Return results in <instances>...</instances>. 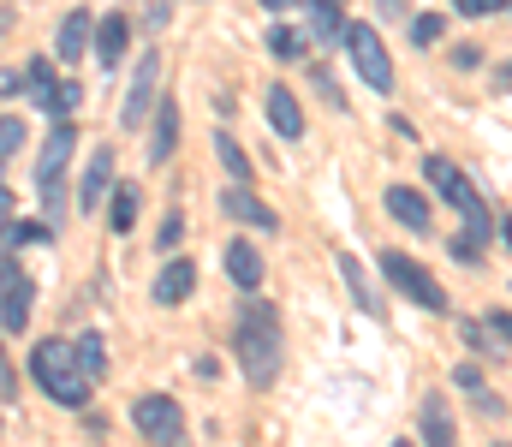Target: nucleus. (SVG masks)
Listing matches in <instances>:
<instances>
[{
    "label": "nucleus",
    "mask_w": 512,
    "mask_h": 447,
    "mask_svg": "<svg viewBox=\"0 0 512 447\" xmlns=\"http://www.w3.org/2000/svg\"><path fill=\"white\" fill-rule=\"evenodd\" d=\"M423 167H429V179L447 191V203H453V209H459V221H465V233H453V257H459V263H477V257H483V245H489V233H495L483 191H477V185H471L447 155H429Z\"/></svg>",
    "instance_id": "nucleus-1"
},
{
    "label": "nucleus",
    "mask_w": 512,
    "mask_h": 447,
    "mask_svg": "<svg viewBox=\"0 0 512 447\" xmlns=\"http://www.w3.org/2000/svg\"><path fill=\"white\" fill-rule=\"evenodd\" d=\"M233 352H239L251 388H268L274 382V370H280V322H274V310L262 298H245V322L233 334Z\"/></svg>",
    "instance_id": "nucleus-2"
},
{
    "label": "nucleus",
    "mask_w": 512,
    "mask_h": 447,
    "mask_svg": "<svg viewBox=\"0 0 512 447\" xmlns=\"http://www.w3.org/2000/svg\"><path fill=\"white\" fill-rule=\"evenodd\" d=\"M30 376H36V388H42L54 406H84V400H90V376L78 370L72 340H42V346L30 352Z\"/></svg>",
    "instance_id": "nucleus-3"
},
{
    "label": "nucleus",
    "mask_w": 512,
    "mask_h": 447,
    "mask_svg": "<svg viewBox=\"0 0 512 447\" xmlns=\"http://www.w3.org/2000/svg\"><path fill=\"white\" fill-rule=\"evenodd\" d=\"M340 42H346V54H352V72L376 90V96H387L393 90V60H387V48H382V36H376V24H346L340 30Z\"/></svg>",
    "instance_id": "nucleus-4"
},
{
    "label": "nucleus",
    "mask_w": 512,
    "mask_h": 447,
    "mask_svg": "<svg viewBox=\"0 0 512 447\" xmlns=\"http://www.w3.org/2000/svg\"><path fill=\"white\" fill-rule=\"evenodd\" d=\"M382 269H387V281L411 298V304H423V310H447V287H441L423 263H411L405 251H382Z\"/></svg>",
    "instance_id": "nucleus-5"
},
{
    "label": "nucleus",
    "mask_w": 512,
    "mask_h": 447,
    "mask_svg": "<svg viewBox=\"0 0 512 447\" xmlns=\"http://www.w3.org/2000/svg\"><path fill=\"white\" fill-rule=\"evenodd\" d=\"M131 424H137V436H143V442H179L185 412H179V400H173V394H143V400L131 406Z\"/></svg>",
    "instance_id": "nucleus-6"
},
{
    "label": "nucleus",
    "mask_w": 512,
    "mask_h": 447,
    "mask_svg": "<svg viewBox=\"0 0 512 447\" xmlns=\"http://www.w3.org/2000/svg\"><path fill=\"white\" fill-rule=\"evenodd\" d=\"M155 84H161V54H143L137 72H131V84H126V108H120V126L126 132H137L155 114Z\"/></svg>",
    "instance_id": "nucleus-7"
},
{
    "label": "nucleus",
    "mask_w": 512,
    "mask_h": 447,
    "mask_svg": "<svg viewBox=\"0 0 512 447\" xmlns=\"http://www.w3.org/2000/svg\"><path fill=\"white\" fill-rule=\"evenodd\" d=\"M108 185H114V149H96L90 167H84V185H78V215H96Z\"/></svg>",
    "instance_id": "nucleus-8"
},
{
    "label": "nucleus",
    "mask_w": 512,
    "mask_h": 447,
    "mask_svg": "<svg viewBox=\"0 0 512 447\" xmlns=\"http://www.w3.org/2000/svg\"><path fill=\"white\" fill-rule=\"evenodd\" d=\"M72 149H78V132H72V126L60 120V126L48 132V144H42V155H36V179H42V185H60V173H66Z\"/></svg>",
    "instance_id": "nucleus-9"
},
{
    "label": "nucleus",
    "mask_w": 512,
    "mask_h": 447,
    "mask_svg": "<svg viewBox=\"0 0 512 447\" xmlns=\"http://www.w3.org/2000/svg\"><path fill=\"white\" fill-rule=\"evenodd\" d=\"M387 215L399 221V227H411V233H423L429 227V203H423V191H411V185H387Z\"/></svg>",
    "instance_id": "nucleus-10"
},
{
    "label": "nucleus",
    "mask_w": 512,
    "mask_h": 447,
    "mask_svg": "<svg viewBox=\"0 0 512 447\" xmlns=\"http://www.w3.org/2000/svg\"><path fill=\"white\" fill-rule=\"evenodd\" d=\"M126 42H131V18H126V12H108V18H102V30H96V60L114 72V66L126 60Z\"/></svg>",
    "instance_id": "nucleus-11"
},
{
    "label": "nucleus",
    "mask_w": 512,
    "mask_h": 447,
    "mask_svg": "<svg viewBox=\"0 0 512 447\" xmlns=\"http://www.w3.org/2000/svg\"><path fill=\"white\" fill-rule=\"evenodd\" d=\"M173 144H179V108H173V96H167V102H155V132H149V167H167Z\"/></svg>",
    "instance_id": "nucleus-12"
},
{
    "label": "nucleus",
    "mask_w": 512,
    "mask_h": 447,
    "mask_svg": "<svg viewBox=\"0 0 512 447\" xmlns=\"http://www.w3.org/2000/svg\"><path fill=\"white\" fill-rule=\"evenodd\" d=\"M221 209H227L233 221H245V227H268V233H274V209H268V203H256L251 185H233V191H221Z\"/></svg>",
    "instance_id": "nucleus-13"
},
{
    "label": "nucleus",
    "mask_w": 512,
    "mask_h": 447,
    "mask_svg": "<svg viewBox=\"0 0 512 447\" xmlns=\"http://www.w3.org/2000/svg\"><path fill=\"white\" fill-rule=\"evenodd\" d=\"M346 30V18H340V6L334 0H304V36L322 48V42H334Z\"/></svg>",
    "instance_id": "nucleus-14"
},
{
    "label": "nucleus",
    "mask_w": 512,
    "mask_h": 447,
    "mask_svg": "<svg viewBox=\"0 0 512 447\" xmlns=\"http://www.w3.org/2000/svg\"><path fill=\"white\" fill-rule=\"evenodd\" d=\"M268 126H274L280 138H304V114H298V96H292L286 84L268 90Z\"/></svg>",
    "instance_id": "nucleus-15"
},
{
    "label": "nucleus",
    "mask_w": 512,
    "mask_h": 447,
    "mask_svg": "<svg viewBox=\"0 0 512 447\" xmlns=\"http://www.w3.org/2000/svg\"><path fill=\"white\" fill-rule=\"evenodd\" d=\"M227 275H233V287H245V293L262 287V257H256L251 239H233V245H227Z\"/></svg>",
    "instance_id": "nucleus-16"
},
{
    "label": "nucleus",
    "mask_w": 512,
    "mask_h": 447,
    "mask_svg": "<svg viewBox=\"0 0 512 447\" xmlns=\"http://www.w3.org/2000/svg\"><path fill=\"white\" fill-rule=\"evenodd\" d=\"M191 287H197V269L179 257V263H167V269L155 275V304H185V298H191Z\"/></svg>",
    "instance_id": "nucleus-17"
},
{
    "label": "nucleus",
    "mask_w": 512,
    "mask_h": 447,
    "mask_svg": "<svg viewBox=\"0 0 512 447\" xmlns=\"http://www.w3.org/2000/svg\"><path fill=\"white\" fill-rule=\"evenodd\" d=\"M30 304H36V287H30V281L18 275V281H12V287L0 293V322H6L12 334H24V328H30Z\"/></svg>",
    "instance_id": "nucleus-18"
},
{
    "label": "nucleus",
    "mask_w": 512,
    "mask_h": 447,
    "mask_svg": "<svg viewBox=\"0 0 512 447\" xmlns=\"http://www.w3.org/2000/svg\"><path fill=\"white\" fill-rule=\"evenodd\" d=\"M54 48H60V60H78V54L90 48V12H84V6H78V12H66V24H60V42H54Z\"/></svg>",
    "instance_id": "nucleus-19"
},
{
    "label": "nucleus",
    "mask_w": 512,
    "mask_h": 447,
    "mask_svg": "<svg viewBox=\"0 0 512 447\" xmlns=\"http://www.w3.org/2000/svg\"><path fill=\"white\" fill-rule=\"evenodd\" d=\"M24 90H30V108H48V114H54V90H60V84H54V66H48V60H30Z\"/></svg>",
    "instance_id": "nucleus-20"
},
{
    "label": "nucleus",
    "mask_w": 512,
    "mask_h": 447,
    "mask_svg": "<svg viewBox=\"0 0 512 447\" xmlns=\"http://www.w3.org/2000/svg\"><path fill=\"white\" fill-rule=\"evenodd\" d=\"M423 442H429V447L453 442V424H447V400H441V394H429V400H423Z\"/></svg>",
    "instance_id": "nucleus-21"
},
{
    "label": "nucleus",
    "mask_w": 512,
    "mask_h": 447,
    "mask_svg": "<svg viewBox=\"0 0 512 447\" xmlns=\"http://www.w3.org/2000/svg\"><path fill=\"white\" fill-rule=\"evenodd\" d=\"M340 275H346V287H352V304H358V310L382 316V298L370 293V281H364V263H358V257H340Z\"/></svg>",
    "instance_id": "nucleus-22"
},
{
    "label": "nucleus",
    "mask_w": 512,
    "mask_h": 447,
    "mask_svg": "<svg viewBox=\"0 0 512 447\" xmlns=\"http://www.w3.org/2000/svg\"><path fill=\"white\" fill-rule=\"evenodd\" d=\"M108 203H114V209H108V227H114V233H131V227H137V209H143L137 185H120V191H114Z\"/></svg>",
    "instance_id": "nucleus-23"
},
{
    "label": "nucleus",
    "mask_w": 512,
    "mask_h": 447,
    "mask_svg": "<svg viewBox=\"0 0 512 447\" xmlns=\"http://www.w3.org/2000/svg\"><path fill=\"white\" fill-rule=\"evenodd\" d=\"M78 370L90 376V382H102V370H108V346H102V334H78Z\"/></svg>",
    "instance_id": "nucleus-24"
},
{
    "label": "nucleus",
    "mask_w": 512,
    "mask_h": 447,
    "mask_svg": "<svg viewBox=\"0 0 512 447\" xmlns=\"http://www.w3.org/2000/svg\"><path fill=\"white\" fill-rule=\"evenodd\" d=\"M215 155H221V167H227V173H233V185H251V155H245V149L233 144V138H227V132H221V138H215Z\"/></svg>",
    "instance_id": "nucleus-25"
},
{
    "label": "nucleus",
    "mask_w": 512,
    "mask_h": 447,
    "mask_svg": "<svg viewBox=\"0 0 512 447\" xmlns=\"http://www.w3.org/2000/svg\"><path fill=\"white\" fill-rule=\"evenodd\" d=\"M268 48H274L280 60H304V54H310V36H298V30H286V24H274V30H268Z\"/></svg>",
    "instance_id": "nucleus-26"
},
{
    "label": "nucleus",
    "mask_w": 512,
    "mask_h": 447,
    "mask_svg": "<svg viewBox=\"0 0 512 447\" xmlns=\"http://www.w3.org/2000/svg\"><path fill=\"white\" fill-rule=\"evenodd\" d=\"M411 42H417V48L441 42V12H423V18H411Z\"/></svg>",
    "instance_id": "nucleus-27"
},
{
    "label": "nucleus",
    "mask_w": 512,
    "mask_h": 447,
    "mask_svg": "<svg viewBox=\"0 0 512 447\" xmlns=\"http://www.w3.org/2000/svg\"><path fill=\"white\" fill-rule=\"evenodd\" d=\"M78 108H84V90H78V78H72V84H60V90H54V114L66 120V114H78Z\"/></svg>",
    "instance_id": "nucleus-28"
},
{
    "label": "nucleus",
    "mask_w": 512,
    "mask_h": 447,
    "mask_svg": "<svg viewBox=\"0 0 512 447\" xmlns=\"http://www.w3.org/2000/svg\"><path fill=\"white\" fill-rule=\"evenodd\" d=\"M0 239H12V245H48L54 233H48V227H36V221H24V227H6Z\"/></svg>",
    "instance_id": "nucleus-29"
},
{
    "label": "nucleus",
    "mask_w": 512,
    "mask_h": 447,
    "mask_svg": "<svg viewBox=\"0 0 512 447\" xmlns=\"http://www.w3.org/2000/svg\"><path fill=\"white\" fill-rule=\"evenodd\" d=\"M465 346H477L483 358H495L501 346H489V322H465Z\"/></svg>",
    "instance_id": "nucleus-30"
},
{
    "label": "nucleus",
    "mask_w": 512,
    "mask_h": 447,
    "mask_svg": "<svg viewBox=\"0 0 512 447\" xmlns=\"http://www.w3.org/2000/svg\"><path fill=\"white\" fill-rule=\"evenodd\" d=\"M512 0H459V12L465 18H495V12H507Z\"/></svg>",
    "instance_id": "nucleus-31"
},
{
    "label": "nucleus",
    "mask_w": 512,
    "mask_h": 447,
    "mask_svg": "<svg viewBox=\"0 0 512 447\" xmlns=\"http://www.w3.org/2000/svg\"><path fill=\"white\" fill-rule=\"evenodd\" d=\"M18 144H24V126H18V120H0V161H6Z\"/></svg>",
    "instance_id": "nucleus-32"
},
{
    "label": "nucleus",
    "mask_w": 512,
    "mask_h": 447,
    "mask_svg": "<svg viewBox=\"0 0 512 447\" xmlns=\"http://www.w3.org/2000/svg\"><path fill=\"white\" fill-rule=\"evenodd\" d=\"M489 334H495L501 346H512V316H507V310H495V316H489Z\"/></svg>",
    "instance_id": "nucleus-33"
},
{
    "label": "nucleus",
    "mask_w": 512,
    "mask_h": 447,
    "mask_svg": "<svg viewBox=\"0 0 512 447\" xmlns=\"http://www.w3.org/2000/svg\"><path fill=\"white\" fill-rule=\"evenodd\" d=\"M179 233H185V221H179V215H167V221H161V251H173V245H179Z\"/></svg>",
    "instance_id": "nucleus-34"
},
{
    "label": "nucleus",
    "mask_w": 512,
    "mask_h": 447,
    "mask_svg": "<svg viewBox=\"0 0 512 447\" xmlns=\"http://www.w3.org/2000/svg\"><path fill=\"white\" fill-rule=\"evenodd\" d=\"M459 388H471V394H483V370H477V364H459Z\"/></svg>",
    "instance_id": "nucleus-35"
},
{
    "label": "nucleus",
    "mask_w": 512,
    "mask_h": 447,
    "mask_svg": "<svg viewBox=\"0 0 512 447\" xmlns=\"http://www.w3.org/2000/svg\"><path fill=\"white\" fill-rule=\"evenodd\" d=\"M143 24H149V30H161V24H167V0H149V12H143Z\"/></svg>",
    "instance_id": "nucleus-36"
},
{
    "label": "nucleus",
    "mask_w": 512,
    "mask_h": 447,
    "mask_svg": "<svg viewBox=\"0 0 512 447\" xmlns=\"http://www.w3.org/2000/svg\"><path fill=\"white\" fill-rule=\"evenodd\" d=\"M12 281H18V263H12V257H0V293H6Z\"/></svg>",
    "instance_id": "nucleus-37"
},
{
    "label": "nucleus",
    "mask_w": 512,
    "mask_h": 447,
    "mask_svg": "<svg viewBox=\"0 0 512 447\" xmlns=\"http://www.w3.org/2000/svg\"><path fill=\"white\" fill-rule=\"evenodd\" d=\"M6 227H12V191L0 185V233H6Z\"/></svg>",
    "instance_id": "nucleus-38"
},
{
    "label": "nucleus",
    "mask_w": 512,
    "mask_h": 447,
    "mask_svg": "<svg viewBox=\"0 0 512 447\" xmlns=\"http://www.w3.org/2000/svg\"><path fill=\"white\" fill-rule=\"evenodd\" d=\"M18 84H24V78H18V72H0V96H12V90H18Z\"/></svg>",
    "instance_id": "nucleus-39"
},
{
    "label": "nucleus",
    "mask_w": 512,
    "mask_h": 447,
    "mask_svg": "<svg viewBox=\"0 0 512 447\" xmlns=\"http://www.w3.org/2000/svg\"><path fill=\"white\" fill-rule=\"evenodd\" d=\"M268 12H292V6H304V0H262Z\"/></svg>",
    "instance_id": "nucleus-40"
},
{
    "label": "nucleus",
    "mask_w": 512,
    "mask_h": 447,
    "mask_svg": "<svg viewBox=\"0 0 512 447\" xmlns=\"http://www.w3.org/2000/svg\"><path fill=\"white\" fill-rule=\"evenodd\" d=\"M501 239H507V251H512V215H507V221H501Z\"/></svg>",
    "instance_id": "nucleus-41"
}]
</instances>
